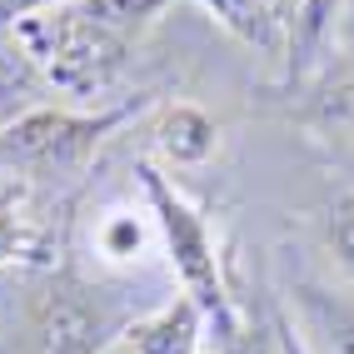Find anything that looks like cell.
<instances>
[{
	"instance_id": "obj_1",
	"label": "cell",
	"mask_w": 354,
	"mask_h": 354,
	"mask_svg": "<svg viewBox=\"0 0 354 354\" xmlns=\"http://www.w3.org/2000/svg\"><path fill=\"white\" fill-rule=\"evenodd\" d=\"M170 0H60L15 20L30 65L65 95H100Z\"/></svg>"
},
{
	"instance_id": "obj_2",
	"label": "cell",
	"mask_w": 354,
	"mask_h": 354,
	"mask_svg": "<svg viewBox=\"0 0 354 354\" xmlns=\"http://www.w3.org/2000/svg\"><path fill=\"white\" fill-rule=\"evenodd\" d=\"M135 175L145 185L155 230H160V240L170 245V259H175V274H180L185 295H190L200 304V315L220 329V339H234V304H230V290L220 279V259H215V240H209L205 215L155 170V165H140Z\"/></svg>"
},
{
	"instance_id": "obj_3",
	"label": "cell",
	"mask_w": 354,
	"mask_h": 354,
	"mask_svg": "<svg viewBox=\"0 0 354 354\" xmlns=\"http://www.w3.org/2000/svg\"><path fill=\"white\" fill-rule=\"evenodd\" d=\"M130 110H105V115H70V110H30L15 125L0 130V165L30 175H60L75 170L95 155V145L125 120Z\"/></svg>"
},
{
	"instance_id": "obj_4",
	"label": "cell",
	"mask_w": 354,
	"mask_h": 354,
	"mask_svg": "<svg viewBox=\"0 0 354 354\" xmlns=\"http://www.w3.org/2000/svg\"><path fill=\"white\" fill-rule=\"evenodd\" d=\"M35 349L40 354H95L100 315L75 290H50L35 304Z\"/></svg>"
},
{
	"instance_id": "obj_5",
	"label": "cell",
	"mask_w": 354,
	"mask_h": 354,
	"mask_svg": "<svg viewBox=\"0 0 354 354\" xmlns=\"http://www.w3.org/2000/svg\"><path fill=\"white\" fill-rule=\"evenodd\" d=\"M295 304H299L304 329H310V344H304L310 354H354V299L349 295L299 279Z\"/></svg>"
},
{
	"instance_id": "obj_6",
	"label": "cell",
	"mask_w": 354,
	"mask_h": 354,
	"mask_svg": "<svg viewBox=\"0 0 354 354\" xmlns=\"http://www.w3.org/2000/svg\"><path fill=\"white\" fill-rule=\"evenodd\" d=\"M205 315H200V304L185 295L175 304H165V310L145 324H135L130 329V344L135 354H200V339H205Z\"/></svg>"
},
{
	"instance_id": "obj_7",
	"label": "cell",
	"mask_w": 354,
	"mask_h": 354,
	"mask_svg": "<svg viewBox=\"0 0 354 354\" xmlns=\"http://www.w3.org/2000/svg\"><path fill=\"white\" fill-rule=\"evenodd\" d=\"M215 120L200 110V105H170L165 110V120L155 130V145L165 160H175V165H205L209 155H215Z\"/></svg>"
},
{
	"instance_id": "obj_8",
	"label": "cell",
	"mask_w": 354,
	"mask_h": 354,
	"mask_svg": "<svg viewBox=\"0 0 354 354\" xmlns=\"http://www.w3.org/2000/svg\"><path fill=\"white\" fill-rule=\"evenodd\" d=\"M339 10H344V0H299L295 26H290V75H295V80L319 60L324 45L335 40Z\"/></svg>"
},
{
	"instance_id": "obj_9",
	"label": "cell",
	"mask_w": 354,
	"mask_h": 354,
	"mask_svg": "<svg viewBox=\"0 0 354 354\" xmlns=\"http://www.w3.org/2000/svg\"><path fill=\"white\" fill-rule=\"evenodd\" d=\"M195 6H205L225 30H234L250 45H270L274 30H279L274 15H270V0H195Z\"/></svg>"
},
{
	"instance_id": "obj_10",
	"label": "cell",
	"mask_w": 354,
	"mask_h": 354,
	"mask_svg": "<svg viewBox=\"0 0 354 354\" xmlns=\"http://www.w3.org/2000/svg\"><path fill=\"white\" fill-rule=\"evenodd\" d=\"M315 120L329 130H354V65L329 70L315 90Z\"/></svg>"
},
{
	"instance_id": "obj_11",
	"label": "cell",
	"mask_w": 354,
	"mask_h": 354,
	"mask_svg": "<svg viewBox=\"0 0 354 354\" xmlns=\"http://www.w3.org/2000/svg\"><path fill=\"white\" fill-rule=\"evenodd\" d=\"M95 240L110 259H135V250L145 245V220L135 215V209H110V215L100 220Z\"/></svg>"
},
{
	"instance_id": "obj_12",
	"label": "cell",
	"mask_w": 354,
	"mask_h": 354,
	"mask_svg": "<svg viewBox=\"0 0 354 354\" xmlns=\"http://www.w3.org/2000/svg\"><path fill=\"white\" fill-rule=\"evenodd\" d=\"M324 234H329V250H335V259L354 274V190H339L335 200H329Z\"/></svg>"
},
{
	"instance_id": "obj_13",
	"label": "cell",
	"mask_w": 354,
	"mask_h": 354,
	"mask_svg": "<svg viewBox=\"0 0 354 354\" xmlns=\"http://www.w3.org/2000/svg\"><path fill=\"white\" fill-rule=\"evenodd\" d=\"M35 250H40V240L26 230V220L0 200V265H10V259H35Z\"/></svg>"
},
{
	"instance_id": "obj_14",
	"label": "cell",
	"mask_w": 354,
	"mask_h": 354,
	"mask_svg": "<svg viewBox=\"0 0 354 354\" xmlns=\"http://www.w3.org/2000/svg\"><path fill=\"white\" fill-rule=\"evenodd\" d=\"M274 344H279V354H310V349H304V339L295 335V324H290L285 315L274 319Z\"/></svg>"
},
{
	"instance_id": "obj_15",
	"label": "cell",
	"mask_w": 354,
	"mask_h": 354,
	"mask_svg": "<svg viewBox=\"0 0 354 354\" xmlns=\"http://www.w3.org/2000/svg\"><path fill=\"white\" fill-rule=\"evenodd\" d=\"M335 35H339V45L354 55V0H344V10H339V26H335Z\"/></svg>"
},
{
	"instance_id": "obj_16",
	"label": "cell",
	"mask_w": 354,
	"mask_h": 354,
	"mask_svg": "<svg viewBox=\"0 0 354 354\" xmlns=\"http://www.w3.org/2000/svg\"><path fill=\"white\" fill-rule=\"evenodd\" d=\"M295 10H299V0H270V15H274V26H279V30H290V26H295Z\"/></svg>"
}]
</instances>
